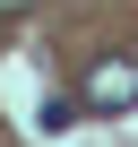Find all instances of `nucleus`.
Segmentation results:
<instances>
[{
    "mask_svg": "<svg viewBox=\"0 0 138 147\" xmlns=\"http://www.w3.org/2000/svg\"><path fill=\"white\" fill-rule=\"evenodd\" d=\"M78 95H86L95 113H129V104H138V61H95Z\"/></svg>",
    "mask_w": 138,
    "mask_h": 147,
    "instance_id": "obj_1",
    "label": "nucleus"
},
{
    "mask_svg": "<svg viewBox=\"0 0 138 147\" xmlns=\"http://www.w3.org/2000/svg\"><path fill=\"white\" fill-rule=\"evenodd\" d=\"M0 9H9V18H17V9H35V0H0Z\"/></svg>",
    "mask_w": 138,
    "mask_h": 147,
    "instance_id": "obj_2",
    "label": "nucleus"
}]
</instances>
